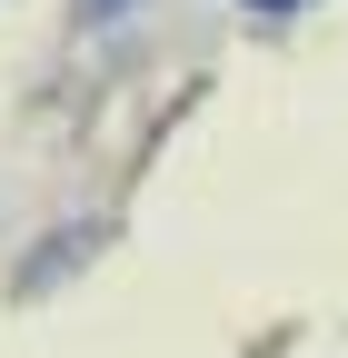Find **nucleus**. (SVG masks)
I'll return each mask as SVG.
<instances>
[{"label": "nucleus", "mask_w": 348, "mask_h": 358, "mask_svg": "<svg viewBox=\"0 0 348 358\" xmlns=\"http://www.w3.org/2000/svg\"><path fill=\"white\" fill-rule=\"evenodd\" d=\"M70 10L90 20V30H100V20H119V10H140V0H70Z\"/></svg>", "instance_id": "f03ea898"}, {"label": "nucleus", "mask_w": 348, "mask_h": 358, "mask_svg": "<svg viewBox=\"0 0 348 358\" xmlns=\"http://www.w3.org/2000/svg\"><path fill=\"white\" fill-rule=\"evenodd\" d=\"M90 239H100V219H90V229H70V239H50V259H30V268H20V289L40 299V289H50V268H80V259H90Z\"/></svg>", "instance_id": "f257e3e1"}, {"label": "nucleus", "mask_w": 348, "mask_h": 358, "mask_svg": "<svg viewBox=\"0 0 348 358\" xmlns=\"http://www.w3.org/2000/svg\"><path fill=\"white\" fill-rule=\"evenodd\" d=\"M249 10H309V0H249Z\"/></svg>", "instance_id": "7ed1b4c3"}]
</instances>
